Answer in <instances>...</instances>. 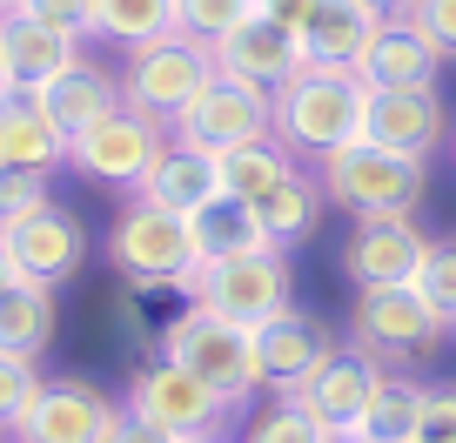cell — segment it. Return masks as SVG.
<instances>
[{
  "label": "cell",
  "mask_w": 456,
  "mask_h": 443,
  "mask_svg": "<svg viewBox=\"0 0 456 443\" xmlns=\"http://www.w3.org/2000/svg\"><path fill=\"white\" fill-rule=\"evenodd\" d=\"M195 302L222 309L228 323H242V329H262L269 316H282L296 302L289 249H256V256H235V262H208L195 283Z\"/></svg>",
  "instance_id": "obj_10"
},
{
  "label": "cell",
  "mask_w": 456,
  "mask_h": 443,
  "mask_svg": "<svg viewBox=\"0 0 456 443\" xmlns=\"http://www.w3.org/2000/svg\"><path fill=\"white\" fill-rule=\"evenodd\" d=\"M34 390H41V363L7 357V349H0V430H7V437H14L20 410L34 403Z\"/></svg>",
  "instance_id": "obj_33"
},
{
  "label": "cell",
  "mask_w": 456,
  "mask_h": 443,
  "mask_svg": "<svg viewBox=\"0 0 456 443\" xmlns=\"http://www.w3.org/2000/svg\"><path fill=\"white\" fill-rule=\"evenodd\" d=\"M161 148H168V128H161L155 115H142V108H114V115H101L94 128H81L68 142V161L87 175V182H108V188H142L148 168L161 161Z\"/></svg>",
  "instance_id": "obj_9"
},
{
  "label": "cell",
  "mask_w": 456,
  "mask_h": 443,
  "mask_svg": "<svg viewBox=\"0 0 456 443\" xmlns=\"http://www.w3.org/2000/svg\"><path fill=\"white\" fill-rule=\"evenodd\" d=\"M215 168H222V195L262 201L289 168H296V155H289L275 135H262V142H242V148H228V155H215Z\"/></svg>",
  "instance_id": "obj_28"
},
{
  "label": "cell",
  "mask_w": 456,
  "mask_h": 443,
  "mask_svg": "<svg viewBox=\"0 0 456 443\" xmlns=\"http://www.w3.org/2000/svg\"><path fill=\"white\" fill-rule=\"evenodd\" d=\"M7 7H20V0H0V14H7Z\"/></svg>",
  "instance_id": "obj_42"
},
{
  "label": "cell",
  "mask_w": 456,
  "mask_h": 443,
  "mask_svg": "<svg viewBox=\"0 0 456 443\" xmlns=\"http://www.w3.org/2000/svg\"><path fill=\"white\" fill-rule=\"evenodd\" d=\"M389 28V14H376L370 0H322L315 21L302 28V54L322 68H362V54L376 47V34Z\"/></svg>",
  "instance_id": "obj_19"
},
{
  "label": "cell",
  "mask_w": 456,
  "mask_h": 443,
  "mask_svg": "<svg viewBox=\"0 0 456 443\" xmlns=\"http://www.w3.org/2000/svg\"><path fill=\"white\" fill-rule=\"evenodd\" d=\"M416 289H423V302L456 329V242H429L423 269H416Z\"/></svg>",
  "instance_id": "obj_32"
},
{
  "label": "cell",
  "mask_w": 456,
  "mask_h": 443,
  "mask_svg": "<svg viewBox=\"0 0 456 443\" xmlns=\"http://www.w3.org/2000/svg\"><path fill=\"white\" fill-rule=\"evenodd\" d=\"M423 403H429L423 383H410V376L389 370L383 397L370 403V416H362L349 437H356V443H416V437H423Z\"/></svg>",
  "instance_id": "obj_27"
},
{
  "label": "cell",
  "mask_w": 456,
  "mask_h": 443,
  "mask_svg": "<svg viewBox=\"0 0 456 443\" xmlns=\"http://www.w3.org/2000/svg\"><path fill=\"white\" fill-rule=\"evenodd\" d=\"M101 262H108L134 296L175 289V296L195 302V283H201V256H195V235H188V215L155 209L148 195H134L128 209L108 222V235H101Z\"/></svg>",
  "instance_id": "obj_2"
},
{
  "label": "cell",
  "mask_w": 456,
  "mask_h": 443,
  "mask_svg": "<svg viewBox=\"0 0 456 443\" xmlns=\"http://www.w3.org/2000/svg\"><path fill=\"white\" fill-rule=\"evenodd\" d=\"M362 135L396 155L429 161L450 135V115H443V94L436 87H370V115H362Z\"/></svg>",
  "instance_id": "obj_17"
},
{
  "label": "cell",
  "mask_w": 456,
  "mask_h": 443,
  "mask_svg": "<svg viewBox=\"0 0 456 443\" xmlns=\"http://www.w3.org/2000/svg\"><path fill=\"white\" fill-rule=\"evenodd\" d=\"M336 443H356V437H336Z\"/></svg>",
  "instance_id": "obj_43"
},
{
  "label": "cell",
  "mask_w": 456,
  "mask_h": 443,
  "mask_svg": "<svg viewBox=\"0 0 456 443\" xmlns=\"http://www.w3.org/2000/svg\"><path fill=\"white\" fill-rule=\"evenodd\" d=\"M242 443H336V437H329V430L315 423L302 403H275L269 416H256V423H248Z\"/></svg>",
  "instance_id": "obj_31"
},
{
  "label": "cell",
  "mask_w": 456,
  "mask_h": 443,
  "mask_svg": "<svg viewBox=\"0 0 456 443\" xmlns=\"http://www.w3.org/2000/svg\"><path fill=\"white\" fill-rule=\"evenodd\" d=\"M262 135H275V94L235 81V74H215L182 115L168 121V142H188L201 155H228V148L262 142Z\"/></svg>",
  "instance_id": "obj_8"
},
{
  "label": "cell",
  "mask_w": 456,
  "mask_h": 443,
  "mask_svg": "<svg viewBox=\"0 0 456 443\" xmlns=\"http://www.w3.org/2000/svg\"><path fill=\"white\" fill-rule=\"evenodd\" d=\"M256 7H262V0H175V34H188V41L215 47L222 34L242 28Z\"/></svg>",
  "instance_id": "obj_30"
},
{
  "label": "cell",
  "mask_w": 456,
  "mask_h": 443,
  "mask_svg": "<svg viewBox=\"0 0 456 443\" xmlns=\"http://www.w3.org/2000/svg\"><path fill=\"white\" fill-rule=\"evenodd\" d=\"M0 161H14V168H41L54 175L68 161V128L47 115L34 94H14L0 101Z\"/></svg>",
  "instance_id": "obj_23"
},
{
  "label": "cell",
  "mask_w": 456,
  "mask_h": 443,
  "mask_svg": "<svg viewBox=\"0 0 456 443\" xmlns=\"http://www.w3.org/2000/svg\"><path fill=\"white\" fill-rule=\"evenodd\" d=\"M208 81H215V47L188 41V34L142 41V47H128V61H121V94H128V108L155 115L161 128H168Z\"/></svg>",
  "instance_id": "obj_5"
},
{
  "label": "cell",
  "mask_w": 456,
  "mask_h": 443,
  "mask_svg": "<svg viewBox=\"0 0 456 443\" xmlns=\"http://www.w3.org/2000/svg\"><path fill=\"white\" fill-rule=\"evenodd\" d=\"M370 7H376V14H389V21H403V14L416 7V0H370Z\"/></svg>",
  "instance_id": "obj_40"
},
{
  "label": "cell",
  "mask_w": 456,
  "mask_h": 443,
  "mask_svg": "<svg viewBox=\"0 0 456 443\" xmlns=\"http://www.w3.org/2000/svg\"><path fill=\"white\" fill-rule=\"evenodd\" d=\"M108 443H188V437H168V430H155V423H142V416L121 403V423L108 430Z\"/></svg>",
  "instance_id": "obj_37"
},
{
  "label": "cell",
  "mask_w": 456,
  "mask_h": 443,
  "mask_svg": "<svg viewBox=\"0 0 456 443\" xmlns=\"http://www.w3.org/2000/svg\"><path fill=\"white\" fill-rule=\"evenodd\" d=\"M175 34V0H94V41L142 47Z\"/></svg>",
  "instance_id": "obj_29"
},
{
  "label": "cell",
  "mask_w": 456,
  "mask_h": 443,
  "mask_svg": "<svg viewBox=\"0 0 456 443\" xmlns=\"http://www.w3.org/2000/svg\"><path fill=\"white\" fill-rule=\"evenodd\" d=\"M416 443H456V390H429L423 403V437Z\"/></svg>",
  "instance_id": "obj_36"
},
{
  "label": "cell",
  "mask_w": 456,
  "mask_h": 443,
  "mask_svg": "<svg viewBox=\"0 0 456 443\" xmlns=\"http://www.w3.org/2000/svg\"><path fill=\"white\" fill-rule=\"evenodd\" d=\"M383 383H389V363L362 357V349H336V357L315 370V383L302 390L296 403L329 430V437H349V430L370 416V403L383 397Z\"/></svg>",
  "instance_id": "obj_16"
},
{
  "label": "cell",
  "mask_w": 456,
  "mask_h": 443,
  "mask_svg": "<svg viewBox=\"0 0 456 443\" xmlns=\"http://www.w3.org/2000/svg\"><path fill=\"white\" fill-rule=\"evenodd\" d=\"M134 195H148L155 209H168V215H201L215 195H222V168H215V155H201V148L168 142Z\"/></svg>",
  "instance_id": "obj_21"
},
{
  "label": "cell",
  "mask_w": 456,
  "mask_h": 443,
  "mask_svg": "<svg viewBox=\"0 0 456 443\" xmlns=\"http://www.w3.org/2000/svg\"><path fill=\"white\" fill-rule=\"evenodd\" d=\"M155 357L182 363L188 376H201V383L215 390V397L228 403H248L256 397V329L228 323L222 309H208V302H188L182 316H168L155 336Z\"/></svg>",
  "instance_id": "obj_4"
},
{
  "label": "cell",
  "mask_w": 456,
  "mask_h": 443,
  "mask_svg": "<svg viewBox=\"0 0 456 443\" xmlns=\"http://www.w3.org/2000/svg\"><path fill=\"white\" fill-rule=\"evenodd\" d=\"M443 316L423 302L416 283H389V289H356V309H349V336H356L362 357L376 363H416L443 343Z\"/></svg>",
  "instance_id": "obj_7"
},
{
  "label": "cell",
  "mask_w": 456,
  "mask_h": 443,
  "mask_svg": "<svg viewBox=\"0 0 456 443\" xmlns=\"http://www.w3.org/2000/svg\"><path fill=\"white\" fill-rule=\"evenodd\" d=\"M429 256V235L416 229V215H362L349 249H342V269L356 289H389V283H416Z\"/></svg>",
  "instance_id": "obj_14"
},
{
  "label": "cell",
  "mask_w": 456,
  "mask_h": 443,
  "mask_svg": "<svg viewBox=\"0 0 456 443\" xmlns=\"http://www.w3.org/2000/svg\"><path fill=\"white\" fill-rule=\"evenodd\" d=\"M188 235H195L201 269H208V262L256 256V249H275L269 229H262V215H256V201H235V195H215L201 215H188Z\"/></svg>",
  "instance_id": "obj_24"
},
{
  "label": "cell",
  "mask_w": 456,
  "mask_h": 443,
  "mask_svg": "<svg viewBox=\"0 0 456 443\" xmlns=\"http://www.w3.org/2000/svg\"><path fill=\"white\" fill-rule=\"evenodd\" d=\"M0 242H7V256H14V269L28 275V283H47V289L74 283V275L87 269V229L68 209H54V201L20 215V222H7Z\"/></svg>",
  "instance_id": "obj_13"
},
{
  "label": "cell",
  "mask_w": 456,
  "mask_h": 443,
  "mask_svg": "<svg viewBox=\"0 0 456 443\" xmlns=\"http://www.w3.org/2000/svg\"><path fill=\"white\" fill-rule=\"evenodd\" d=\"M315 175H322L329 209L356 215V222H362V215H416L423 195H429V161L396 155V148L370 142V135H356L349 148L322 155Z\"/></svg>",
  "instance_id": "obj_3"
},
{
  "label": "cell",
  "mask_w": 456,
  "mask_h": 443,
  "mask_svg": "<svg viewBox=\"0 0 456 443\" xmlns=\"http://www.w3.org/2000/svg\"><path fill=\"white\" fill-rule=\"evenodd\" d=\"M436 68H443L436 41H429L410 14H403V21H389V28L376 34V47L362 54L356 74H362L370 87H436Z\"/></svg>",
  "instance_id": "obj_22"
},
{
  "label": "cell",
  "mask_w": 456,
  "mask_h": 443,
  "mask_svg": "<svg viewBox=\"0 0 456 443\" xmlns=\"http://www.w3.org/2000/svg\"><path fill=\"white\" fill-rule=\"evenodd\" d=\"M81 54H87V41H74V34L47 28V21H34V14H20V7L0 14V68L14 81V94H41V87L61 81Z\"/></svg>",
  "instance_id": "obj_18"
},
{
  "label": "cell",
  "mask_w": 456,
  "mask_h": 443,
  "mask_svg": "<svg viewBox=\"0 0 456 443\" xmlns=\"http://www.w3.org/2000/svg\"><path fill=\"white\" fill-rule=\"evenodd\" d=\"M336 349H342L336 336H329L309 309H296V302H289L282 316H269V323L256 329V383L269 390L275 403H296Z\"/></svg>",
  "instance_id": "obj_11"
},
{
  "label": "cell",
  "mask_w": 456,
  "mask_h": 443,
  "mask_svg": "<svg viewBox=\"0 0 456 443\" xmlns=\"http://www.w3.org/2000/svg\"><path fill=\"white\" fill-rule=\"evenodd\" d=\"M54 323H61V309H54V289L47 283H14L0 296V349L7 357L41 363V349L54 343Z\"/></svg>",
  "instance_id": "obj_26"
},
{
  "label": "cell",
  "mask_w": 456,
  "mask_h": 443,
  "mask_svg": "<svg viewBox=\"0 0 456 443\" xmlns=\"http://www.w3.org/2000/svg\"><path fill=\"white\" fill-rule=\"evenodd\" d=\"M410 21L429 34V41H436V54H443V61H456V0H416Z\"/></svg>",
  "instance_id": "obj_35"
},
{
  "label": "cell",
  "mask_w": 456,
  "mask_h": 443,
  "mask_svg": "<svg viewBox=\"0 0 456 443\" xmlns=\"http://www.w3.org/2000/svg\"><path fill=\"white\" fill-rule=\"evenodd\" d=\"M128 410L142 416V423L168 430V437L215 443L235 403H228V397H215V390L201 383V376H188L182 363H168V357H148L142 370L128 376Z\"/></svg>",
  "instance_id": "obj_6"
},
{
  "label": "cell",
  "mask_w": 456,
  "mask_h": 443,
  "mask_svg": "<svg viewBox=\"0 0 456 443\" xmlns=\"http://www.w3.org/2000/svg\"><path fill=\"white\" fill-rule=\"evenodd\" d=\"M0 443H7V430H0Z\"/></svg>",
  "instance_id": "obj_44"
},
{
  "label": "cell",
  "mask_w": 456,
  "mask_h": 443,
  "mask_svg": "<svg viewBox=\"0 0 456 443\" xmlns=\"http://www.w3.org/2000/svg\"><path fill=\"white\" fill-rule=\"evenodd\" d=\"M20 14L47 21V28L74 34V41H94V0H20Z\"/></svg>",
  "instance_id": "obj_34"
},
{
  "label": "cell",
  "mask_w": 456,
  "mask_h": 443,
  "mask_svg": "<svg viewBox=\"0 0 456 443\" xmlns=\"http://www.w3.org/2000/svg\"><path fill=\"white\" fill-rule=\"evenodd\" d=\"M121 423V403H108L81 376H41L34 403L20 410L14 443H108V430Z\"/></svg>",
  "instance_id": "obj_12"
},
{
  "label": "cell",
  "mask_w": 456,
  "mask_h": 443,
  "mask_svg": "<svg viewBox=\"0 0 456 443\" xmlns=\"http://www.w3.org/2000/svg\"><path fill=\"white\" fill-rule=\"evenodd\" d=\"M315 7H322V0H262V14H275L282 28H296V34L315 21Z\"/></svg>",
  "instance_id": "obj_38"
},
{
  "label": "cell",
  "mask_w": 456,
  "mask_h": 443,
  "mask_svg": "<svg viewBox=\"0 0 456 443\" xmlns=\"http://www.w3.org/2000/svg\"><path fill=\"white\" fill-rule=\"evenodd\" d=\"M322 209H329V195H322V175H315L309 161H296V168L256 201V215H262V229H269L275 249H296L302 235L322 222Z\"/></svg>",
  "instance_id": "obj_25"
},
{
  "label": "cell",
  "mask_w": 456,
  "mask_h": 443,
  "mask_svg": "<svg viewBox=\"0 0 456 443\" xmlns=\"http://www.w3.org/2000/svg\"><path fill=\"white\" fill-rule=\"evenodd\" d=\"M309 68V54H302V34L296 28H282L275 14H248L235 34H222L215 41V74H235V81H248V87H282L289 74H302Z\"/></svg>",
  "instance_id": "obj_15"
},
{
  "label": "cell",
  "mask_w": 456,
  "mask_h": 443,
  "mask_svg": "<svg viewBox=\"0 0 456 443\" xmlns=\"http://www.w3.org/2000/svg\"><path fill=\"white\" fill-rule=\"evenodd\" d=\"M14 283H28V275L14 269V256H7V242H0V296H7V289H14Z\"/></svg>",
  "instance_id": "obj_39"
},
{
  "label": "cell",
  "mask_w": 456,
  "mask_h": 443,
  "mask_svg": "<svg viewBox=\"0 0 456 443\" xmlns=\"http://www.w3.org/2000/svg\"><path fill=\"white\" fill-rule=\"evenodd\" d=\"M362 115H370V81L356 68L309 61L302 74H289L275 87V142L296 161H322L336 148H349L362 135Z\"/></svg>",
  "instance_id": "obj_1"
},
{
  "label": "cell",
  "mask_w": 456,
  "mask_h": 443,
  "mask_svg": "<svg viewBox=\"0 0 456 443\" xmlns=\"http://www.w3.org/2000/svg\"><path fill=\"white\" fill-rule=\"evenodd\" d=\"M34 101H41L47 115H54L61 128H68V142H74V135H81V128H94L101 115H114V108H121L128 94H121V74H114V68H101L94 54H81L68 74H61V81H47Z\"/></svg>",
  "instance_id": "obj_20"
},
{
  "label": "cell",
  "mask_w": 456,
  "mask_h": 443,
  "mask_svg": "<svg viewBox=\"0 0 456 443\" xmlns=\"http://www.w3.org/2000/svg\"><path fill=\"white\" fill-rule=\"evenodd\" d=\"M0 101H14V81H7V68H0Z\"/></svg>",
  "instance_id": "obj_41"
}]
</instances>
